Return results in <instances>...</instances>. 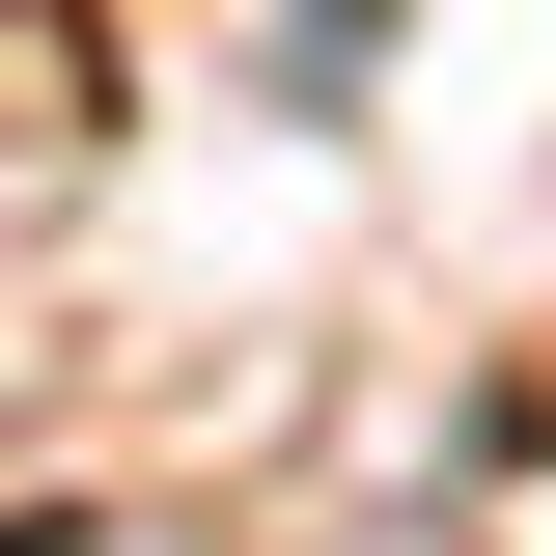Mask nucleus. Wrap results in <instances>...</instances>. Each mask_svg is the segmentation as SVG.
Listing matches in <instances>:
<instances>
[{
  "instance_id": "f257e3e1",
  "label": "nucleus",
  "mask_w": 556,
  "mask_h": 556,
  "mask_svg": "<svg viewBox=\"0 0 556 556\" xmlns=\"http://www.w3.org/2000/svg\"><path fill=\"white\" fill-rule=\"evenodd\" d=\"M0 556H167V529H139V501H56V529H0Z\"/></svg>"
}]
</instances>
